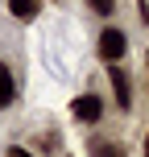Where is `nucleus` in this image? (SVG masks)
Instances as JSON below:
<instances>
[{"instance_id":"nucleus-1","label":"nucleus","mask_w":149,"mask_h":157,"mask_svg":"<svg viewBox=\"0 0 149 157\" xmlns=\"http://www.w3.org/2000/svg\"><path fill=\"white\" fill-rule=\"evenodd\" d=\"M100 62H108V66H120V58H124V50H128V37L120 29H104L100 33Z\"/></svg>"},{"instance_id":"nucleus-2","label":"nucleus","mask_w":149,"mask_h":157,"mask_svg":"<svg viewBox=\"0 0 149 157\" xmlns=\"http://www.w3.org/2000/svg\"><path fill=\"white\" fill-rule=\"evenodd\" d=\"M71 112H75L79 124H95V120L104 116V99H100L95 91H87V95H79V99L71 103Z\"/></svg>"},{"instance_id":"nucleus-3","label":"nucleus","mask_w":149,"mask_h":157,"mask_svg":"<svg viewBox=\"0 0 149 157\" xmlns=\"http://www.w3.org/2000/svg\"><path fill=\"white\" fill-rule=\"evenodd\" d=\"M108 78H112V95H116V108H133V78L128 71H120V66H108Z\"/></svg>"},{"instance_id":"nucleus-4","label":"nucleus","mask_w":149,"mask_h":157,"mask_svg":"<svg viewBox=\"0 0 149 157\" xmlns=\"http://www.w3.org/2000/svg\"><path fill=\"white\" fill-rule=\"evenodd\" d=\"M17 99V83H13V66L0 62V112L8 108V103Z\"/></svg>"},{"instance_id":"nucleus-5","label":"nucleus","mask_w":149,"mask_h":157,"mask_svg":"<svg viewBox=\"0 0 149 157\" xmlns=\"http://www.w3.org/2000/svg\"><path fill=\"white\" fill-rule=\"evenodd\" d=\"M8 13H13L17 21H33V17L41 13V0H8Z\"/></svg>"},{"instance_id":"nucleus-6","label":"nucleus","mask_w":149,"mask_h":157,"mask_svg":"<svg viewBox=\"0 0 149 157\" xmlns=\"http://www.w3.org/2000/svg\"><path fill=\"white\" fill-rule=\"evenodd\" d=\"M91 157H124V145H116V141H100V136H95V141H91Z\"/></svg>"},{"instance_id":"nucleus-7","label":"nucleus","mask_w":149,"mask_h":157,"mask_svg":"<svg viewBox=\"0 0 149 157\" xmlns=\"http://www.w3.org/2000/svg\"><path fill=\"white\" fill-rule=\"evenodd\" d=\"M87 8H91L95 17H112L116 13V0H87Z\"/></svg>"},{"instance_id":"nucleus-8","label":"nucleus","mask_w":149,"mask_h":157,"mask_svg":"<svg viewBox=\"0 0 149 157\" xmlns=\"http://www.w3.org/2000/svg\"><path fill=\"white\" fill-rule=\"evenodd\" d=\"M4 157H33V153L25 149V145H8V149H4Z\"/></svg>"},{"instance_id":"nucleus-9","label":"nucleus","mask_w":149,"mask_h":157,"mask_svg":"<svg viewBox=\"0 0 149 157\" xmlns=\"http://www.w3.org/2000/svg\"><path fill=\"white\" fill-rule=\"evenodd\" d=\"M137 13L145 17V25H149V0H137Z\"/></svg>"},{"instance_id":"nucleus-10","label":"nucleus","mask_w":149,"mask_h":157,"mask_svg":"<svg viewBox=\"0 0 149 157\" xmlns=\"http://www.w3.org/2000/svg\"><path fill=\"white\" fill-rule=\"evenodd\" d=\"M141 149H145V157H149V132H145V145H141Z\"/></svg>"},{"instance_id":"nucleus-11","label":"nucleus","mask_w":149,"mask_h":157,"mask_svg":"<svg viewBox=\"0 0 149 157\" xmlns=\"http://www.w3.org/2000/svg\"><path fill=\"white\" fill-rule=\"evenodd\" d=\"M145 62H149V54H145Z\"/></svg>"},{"instance_id":"nucleus-12","label":"nucleus","mask_w":149,"mask_h":157,"mask_svg":"<svg viewBox=\"0 0 149 157\" xmlns=\"http://www.w3.org/2000/svg\"><path fill=\"white\" fill-rule=\"evenodd\" d=\"M66 157H71V153H66Z\"/></svg>"}]
</instances>
